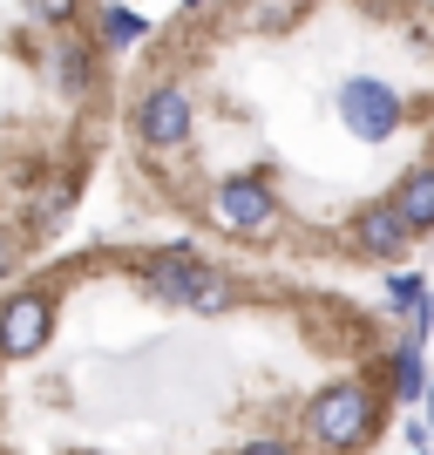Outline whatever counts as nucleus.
<instances>
[{
  "label": "nucleus",
  "mask_w": 434,
  "mask_h": 455,
  "mask_svg": "<svg viewBox=\"0 0 434 455\" xmlns=\"http://www.w3.org/2000/svg\"><path fill=\"white\" fill-rule=\"evenodd\" d=\"M305 442H312V455H367L380 442V428H387V387H374V380H326L320 395L305 401Z\"/></svg>",
  "instance_id": "nucleus-1"
},
{
  "label": "nucleus",
  "mask_w": 434,
  "mask_h": 455,
  "mask_svg": "<svg viewBox=\"0 0 434 455\" xmlns=\"http://www.w3.org/2000/svg\"><path fill=\"white\" fill-rule=\"evenodd\" d=\"M143 285H150L156 299L170 306H190V313H225V306H238V279H225L217 266H204L190 245H170V251H150L143 259Z\"/></svg>",
  "instance_id": "nucleus-2"
},
{
  "label": "nucleus",
  "mask_w": 434,
  "mask_h": 455,
  "mask_svg": "<svg viewBox=\"0 0 434 455\" xmlns=\"http://www.w3.org/2000/svg\"><path fill=\"white\" fill-rule=\"evenodd\" d=\"M340 116L359 143H387V136L407 123V95L380 76H346L340 82Z\"/></svg>",
  "instance_id": "nucleus-3"
},
{
  "label": "nucleus",
  "mask_w": 434,
  "mask_h": 455,
  "mask_svg": "<svg viewBox=\"0 0 434 455\" xmlns=\"http://www.w3.org/2000/svg\"><path fill=\"white\" fill-rule=\"evenodd\" d=\"M210 218H217L231 238H264V231L279 225V190H272V177L238 171V177H225V184H217Z\"/></svg>",
  "instance_id": "nucleus-4"
},
{
  "label": "nucleus",
  "mask_w": 434,
  "mask_h": 455,
  "mask_svg": "<svg viewBox=\"0 0 434 455\" xmlns=\"http://www.w3.org/2000/svg\"><path fill=\"white\" fill-rule=\"evenodd\" d=\"M421 231L407 225V211L394 204V190L387 197H367L353 211V259H374V266H400L407 251H414Z\"/></svg>",
  "instance_id": "nucleus-5"
},
{
  "label": "nucleus",
  "mask_w": 434,
  "mask_h": 455,
  "mask_svg": "<svg viewBox=\"0 0 434 455\" xmlns=\"http://www.w3.org/2000/svg\"><path fill=\"white\" fill-rule=\"evenodd\" d=\"M136 136H143L150 150H184L190 143V95L177 89V82L143 89V102H136Z\"/></svg>",
  "instance_id": "nucleus-6"
},
{
  "label": "nucleus",
  "mask_w": 434,
  "mask_h": 455,
  "mask_svg": "<svg viewBox=\"0 0 434 455\" xmlns=\"http://www.w3.org/2000/svg\"><path fill=\"white\" fill-rule=\"evenodd\" d=\"M48 326H55L48 292H14L7 313H0V354H7V361H28V354L48 340Z\"/></svg>",
  "instance_id": "nucleus-7"
},
{
  "label": "nucleus",
  "mask_w": 434,
  "mask_h": 455,
  "mask_svg": "<svg viewBox=\"0 0 434 455\" xmlns=\"http://www.w3.org/2000/svg\"><path fill=\"white\" fill-rule=\"evenodd\" d=\"M380 387H387V401H421L428 395V361H421V340H400L394 354H387V374H380Z\"/></svg>",
  "instance_id": "nucleus-8"
},
{
  "label": "nucleus",
  "mask_w": 434,
  "mask_h": 455,
  "mask_svg": "<svg viewBox=\"0 0 434 455\" xmlns=\"http://www.w3.org/2000/svg\"><path fill=\"white\" fill-rule=\"evenodd\" d=\"M394 204L407 211V225L428 238V231H434V164H414V171L394 177Z\"/></svg>",
  "instance_id": "nucleus-9"
},
{
  "label": "nucleus",
  "mask_w": 434,
  "mask_h": 455,
  "mask_svg": "<svg viewBox=\"0 0 434 455\" xmlns=\"http://www.w3.org/2000/svg\"><path fill=\"white\" fill-rule=\"evenodd\" d=\"M428 299V272H387V306H394V313H414V306Z\"/></svg>",
  "instance_id": "nucleus-10"
},
{
  "label": "nucleus",
  "mask_w": 434,
  "mask_h": 455,
  "mask_svg": "<svg viewBox=\"0 0 434 455\" xmlns=\"http://www.w3.org/2000/svg\"><path fill=\"white\" fill-rule=\"evenodd\" d=\"M102 41H109V48H130V41H143V14H130V7H109V14H102Z\"/></svg>",
  "instance_id": "nucleus-11"
},
{
  "label": "nucleus",
  "mask_w": 434,
  "mask_h": 455,
  "mask_svg": "<svg viewBox=\"0 0 434 455\" xmlns=\"http://www.w3.org/2000/svg\"><path fill=\"white\" fill-rule=\"evenodd\" d=\"M55 61H61V82H68V89H82V82H89V48H75V41H68Z\"/></svg>",
  "instance_id": "nucleus-12"
},
{
  "label": "nucleus",
  "mask_w": 434,
  "mask_h": 455,
  "mask_svg": "<svg viewBox=\"0 0 434 455\" xmlns=\"http://www.w3.org/2000/svg\"><path fill=\"white\" fill-rule=\"evenodd\" d=\"M428 333H434V285H428V299H421L414 313H407V340H421V347H428Z\"/></svg>",
  "instance_id": "nucleus-13"
},
{
  "label": "nucleus",
  "mask_w": 434,
  "mask_h": 455,
  "mask_svg": "<svg viewBox=\"0 0 434 455\" xmlns=\"http://www.w3.org/2000/svg\"><path fill=\"white\" fill-rule=\"evenodd\" d=\"M75 7H82V0H35V14L55 20V28H61V20H75Z\"/></svg>",
  "instance_id": "nucleus-14"
},
{
  "label": "nucleus",
  "mask_w": 434,
  "mask_h": 455,
  "mask_svg": "<svg viewBox=\"0 0 434 455\" xmlns=\"http://www.w3.org/2000/svg\"><path fill=\"white\" fill-rule=\"evenodd\" d=\"M238 455H299V449H292V442H279V435H264V442H245Z\"/></svg>",
  "instance_id": "nucleus-15"
},
{
  "label": "nucleus",
  "mask_w": 434,
  "mask_h": 455,
  "mask_svg": "<svg viewBox=\"0 0 434 455\" xmlns=\"http://www.w3.org/2000/svg\"><path fill=\"white\" fill-rule=\"evenodd\" d=\"M7 259H14V238H7V231H0V272H7Z\"/></svg>",
  "instance_id": "nucleus-16"
},
{
  "label": "nucleus",
  "mask_w": 434,
  "mask_h": 455,
  "mask_svg": "<svg viewBox=\"0 0 434 455\" xmlns=\"http://www.w3.org/2000/svg\"><path fill=\"white\" fill-rule=\"evenodd\" d=\"M421 408H428V421H434V374H428V395H421Z\"/></svg>",
  "instance_id": "nucleus-17"
},
{
  "label": "nucleus",
  "mask_w": 434,
  "mask_h": 455,
  "mask_svg": "<svg viewBox=\"0 0 434 455\" xmlns=\"http://www.w3.org/2000/svg\"><path fill=\"white\" fill-rule=\"evenodd\" d=\"M407 455H428V449H407Z\"/></svg>",
  "instance_id": "nucleus-18"
},
{
  "label": "nucleus",
  "mask_w": 434,
  "mask_h": 455,
  "mask_svg": "<svg viewBox=\"0 0 434 455\" xmlns=\"http://www.w3.org/2000/svg\"><path fill=\"white\" fill-rule=\"evenodd\" d=\"M75 455H95V449H75Z\"/></svg>",
  "instance_id": "nucleus-19"
}]
</instances>
